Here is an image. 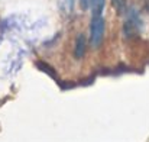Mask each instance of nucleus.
<instances>
[{
  "label": "nucleus",
  "instance_id": "f257e3e1",
  "mask_svg": "<svg viewBox=\"0 0 149 142\" xmlns=\"http://www.w3.org/2000/svg\"><path fill=\"white\" fill-rule=\"evenodd\" d=\"M104 36V19L101 15H93L90 25V42L93 47H100Z\"/></svg>",
  "mask_w": 149,
  "mask_h": 142
},
{
  "label": "nucleus",
  "instance_id": "f03ea898",
  "mask_svg": "<svg viewBox=\"0 0 149 142\" xmlns=\"http://www.w3.org/2000/svg\"><path fill=\"white\" fill-rule=\"evenodd\" d=\"M139 29H141V20H139L136 12L132 10V15L127 17V20L125 23V34L127 36H133L139 32Z\"/></svg>",
  "mask_w": 149,
  "mask_h": 142
},
{
  "label": "nucleus",
  "instance_id": "7ed1b4c3",
  "mask_svg": "<svg viewBox=\"0 0 149 142\" xmlns=\"http://www.w3.org/2000/svg\"><path fill=\"white\" fill-rule=\"evenodd\" d=\"M86 45H87L86 36H84V35H78V36H77V41H75V49H74L75 58H81V57L84 55V52H86Z\"/></svg>",
  "mask_w": 149,
  "mask_h": 142
},
{
  "label": "nucleus",
  "instance_id": "20e7f679",
  "mask_svg": "<svg viewBox=\"0 0 149 142\" xmlns=\"http://www.w3.org/2000/svg\"><path fill=\"white\" fill-rule=\"evenodd\" d=\"M93 4V15H101L104 9V0H91Z\"/></svg>",
  "mask_w": 149,
  "mask_h": 142
},
{
  "label": "nucleus",
  "instance_id": "39448f33",
  "mask_svg": "<svg viewBox=\"0 0 149 142\" xmlns=\"http://www.w3.org/2000/svg\"><path fill=\"white\" fill-rule=\"evenodd\" d=\"M111 4L119 13H122L126 7V0H111Z\"/></svg>",
  "mask_w": 149,
  "mask_h": 142
},
{
  "label": "nucleus",
  "instance_id": "423d86ee",
  "mask_svg": "<svg viewBox=\"0 0 149 142\" xmlns=\"http://www.w3.org/2000/svg\"><path fill=\"white\" fill-rule=\"evenodd\" d=\"M61 1H62V6H64V9H65L67 12L72 10V4H74V0H61Z\"/></svg>",
  "mask_w": 149,
  "mask_h": 142
},
{
  "label": "nucleus",
  "instance_id": "0eeeda50",
  "mask_svg": "<svg viewBox=\"0 0 149 142\" xmlns=\"http://www.w3.org/2000/svg\"><path fill=\"white\" fill-rule=\"evenodd\" d=\"M141 3H142V6H143V9L149 12V0H141Z\"/></svg>",
  "mask_w": 149,
  "mask_h": 142
},
{
  "label": "nucleus",
  "instance_id": "6e6552de",
  "mask_svg": "<svg viewBox=\"0 0 149 142\" xmlns=\"http://www.w3.org/2000/svg\"><path fill=\"white\" fill-rule=\"evenodd\" d=\"M81 6H83V9H87L88 7V0H81Z\"/></svg>",
  "mask_w": 149,
  "mask_h": 142
}]
</instances>
